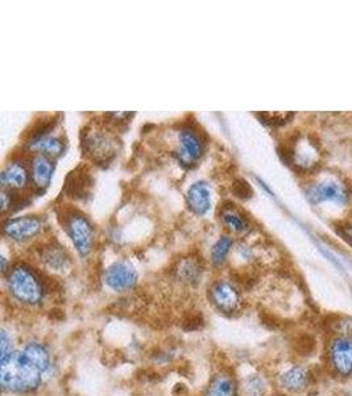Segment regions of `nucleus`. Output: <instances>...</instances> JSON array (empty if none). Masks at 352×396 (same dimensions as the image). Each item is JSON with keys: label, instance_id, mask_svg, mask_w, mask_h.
I'll use <instances>...</instances> for the list:
<instances>
[{"label": "nucleus", "instance_id": "1", "mask_svg": "<svg viewBox=\"0 0 352 396\" xmlns=\"http://www.w3.org/2000/svg\"><path fill=\"white\" fill-rule=\"evenodd\" d=\"M50 365L48 349L32 342L22 350L11 351L0 365V383L4 391L26 394L43 382Z\"/></svg>", "mask_w": 352, "mask_h": 396}, {"label": "nucleus", "instance_id": "23", "mask_svg": "<svg viewBox=\"0 0 352 396\" xmlns=\"http://www.w3.org/2000/svg\"><path fill=\"white\" fill-rule=\"evenodd\" d=\"M259 116H263L266 123L273 124V125H281L285 124L289 119L293 118V114H260Z\"/></svg>", "mask_w": 352, "mask_h": 396}, {"label": "nucleus", "instance_id": "7", "mask_svg": "<svg viewBox=\"0 0 352 396\" xmlns=\"http://www.w3.org/2000/svg\"><path fill=\"white\" fill-rule=\"evenodd\" d=\"M116 142L109 137L103 130H94L86 134L84 140V149L89 156L94 160L107 161L111 159L116 152Z\"/></svg>", "mask_w": 352, "mask_h": 396}, {"label": "nucleus", "instance_id": "2", "mask_svg": "<svg viewBox=\"0 0 352 396\" xmlns=\"http://www.w3.org/2000/svg\"><path fill=\"white\" fill-rule=\"evenodd\" d=\"M7 284L11 295L26 305H38L45 296L43 280L31 267L23 263L15 264L10 270Z\"/></svg>", "mask_w": 352, "mask_h": 396}, {"label": "nucleus", "instance_id": "19", "mask_svg": "<svg viewBox=\"0 0 352 396\" xmlns=\"http://www.w3.org/2000/svg\"><path fill=\"white\" fill-rule=\"evenodd\" d=\"M44 263L52 270H62L68 263V257L60 246H49L41 254Z\"/></svg>", "mask_w": 352, "mask_h": 396}, {"label": "nucleus", "instance_id": "20", "mask_svg": "<svg viewBox=\"0 0 352 396\" xmlns=\"http://www.w3.org/2000/svg\"><path fill=\"white\" fill-rule=\"evenodd\" d=\"M232 239L230 236H220L215 245L211 248V261L215 266H220L224 263L231 248H232Z\"/></svg>", "mask_w": 352, "mask_h": 396}, {"label": "nucleus", "instance_id": "25", "mask_svg": "<svg viewBox=\"0 0 352 396\" xmlns=\"http://www.w3.org/2000/svg\"><path fill=\"white\" fill-rule=\"evenodd\" d=\"M340 236H343L350 245L352 246V224L349 223V224H344L342 226L339 230Z\"/></svg>", "mask_w": 352, "mask_h": 396}, {"label": "nucleus", "instance_id": "26", "mask_svg": "<svg viewBox=\"0 0 352 396\" xmlns=\"http://www.w3.org/2000/svg\"><path fill=\"white\" fill-rule=\"evenodd\" d=\"M8 346V337H7V333L3 330L1 332V359L6 358L11 351L7 349Z\"/></svg>", "mask_w": 352, "mask_h": 396}, {"label": "nucleus", "instance_id": "14", "mask_svg": "<svg viewBox=\"0 0 352 396\" xmlns=\"http://www.w3.org/2000/svg\"><path fill=\"white\" fill-rule=\"evenodd\" d=\"M280 382L291 393H303L310 383V372L303 366H294L281 375Z\"/></svg>", "mask_w": 352, "mask_h": 396}, {"label": "nucleus", "instance_id": "16", "mask_svg": "<svg viewBox=\"0 0 352 396\" xmlns=\"http://www.w3.org/2000/svg\"><path fill=\"white\" fill-rule=\"evenodd\" d=\"M91 186V178L85 171L77 169L66 180V193L74 198H85Z\"/></svg>", "mask_w": 352, "mask_h": 396}, {"label": "nucleus", "instance_id": "18", "mask_svg": "<svg viewBox=\"0 0 352 396\" xmlns=\"http://www.w3.org/2000/svg\"><path fill=\"white\" fill-rule=\"evenodd\" d=\"M205 396H236V384L229 375H218L207 387Z\"/></svg>", "mask_w": 352, "mask_h": 396}, {"label": "nucleus", "instance_id": "4", "mask_svg": "<svg viewBox=\"0 0 352 396\" xmlns=\"http://www.w3.org/2000/svg\"><path fill=\"white\" fill-rule=\"evenodd\" d=\"M328 365L339 376L347 378L352 375V337L350 335H337L330 340L328 345Z\"/></svg>", "mask_w": 352, "mask_h": 396}, {"label": "nucleus", "instance_id": "9", "mask_svg": "<svg viewBox=\"0 0 352 396\" xmlns=\"http://www.w3.org/2000/svg\"><path fill=\"white\" fill-rule=\"evenodd\" d=\"M210 296L213 304L223 313H232L240 307L239 291L227 280H218L211 285Z\"/></svg>", "mask_w": 352, "mask_h": 396}, {"label": "nucleus", "instance_id": "21", "mask_svg": "<svg viewBox=\"0 0 352 396\" xmlns=\"http://www.w3.org/2000/svg\"><path fill=\"white\" fill-rule=\"evenodd\" d=\"M199 275H201L199 267L193 260H185L178 268V276L183 279V282H189V283L197 282Z\"/></svg>", "mask_w": 352, "mask_h": 396}, {"label": "nucleus", "instance_id": "12", "mask_svg": "<svg viewBox=\"0 0 352 396\" xmlns=\"http://www.w3.org/2000/svg\"><path fill=\"white\" fill-rule=\"evenodd\" d=\"M53 172H54V162L49 156L37 155L32 161L31 177L33 185L36 186L38 190H44L48 188Z\"/></svg>", "mask_w": 352, "mask_h": 396}, {"label": "nucleus", "instance_id": "10", "mask_svg": "<svg viewBox=\"0 0 352 396\" xmlns=\"http://www.w3.org/2000/svg\"><path fill=\"white\" fill-rule=\"evenodd\" d=\"M309 198L313 202H323V201H334V202H344L349 198L347 189L340 185L337 181H323L321 184L312 186L309 190Z\"/></svg>", "mask_w": 352, "mask_h": 396}, {"label": "nucleus", "instance_id": "11", "mask_svg": "<svg viewBox=\"0 0 352 396\" xmlns=\"http://www.w3.org/2000/svg\"><path fill=\"white\" fill-rule=\"evenodd\" d=\"M186 202L190 211L195 214H205L211 205V195L210 188L205 181H197L186 192Z\"/></svg>", "mask_w": 352, "mask_h": 396}, {"label": "nucleus", "instance_id": "13", "mask_svg": "<svg viewBox=\"0 0 352 396\" xmlns=\"http://www.w3.org/2000/svg\"><path fill=\"white\" fill-rule=\"evenodd\" d=\"M28 184V171L23 162L13 161L1 171V185L10 190L23 189Z\"/></svg>", "mask_w": 352, "mask_h": 396}, {"label": "nucleus", "instance_id": "22", "mask_svg": "<svg viewBox=\"0 0 352 396\" xmlns=\"http://www.w3.org/2000/svg\"><path fill=\"white\" fill-rule=\"evenodd\" d=\"M232 192L236 197L242 198V199H247V198L252 196V188L251 185L243 180V178H236L232 184Z\"/></svg>", "mask_w": 352, "mask_h": 396}, {"label": "nucleus", "instance_id": "15", "mask_svg": "<svg viewBox=\"0 0 352 396\" xmlns=\"http://www.w3.org/2000/svg\"><path fill=\"white\" fill-rule=\"evenodd\" d=\"M29 148L38 155H45L49 158H57L61 156L65 151V144L60 137H52V135H43V137L31 139L28 143Z\"/></svg>", "mask_w": 352, "mask_h": 396}, {"label": "nucleus", "instance_id": "6", "mask_svg": "<svg viewBox=\"0 0 352 396\" xmlns=\"http://www.w3.org/2000/svg\"><path fill=\"white\" fill-rule=\"evenodd\" d=\"M43 230V221L36 215H24L11 218L3 224V233L16 242L32 239Z\"/></svg>", "mask_w": 352, "mask_h": 396}, {"label": "nucleus", "instance_id": "24", "mask_svg": "<svg viewBox=\"0 0 352 396\" xmlns=\"http://www.w3.org/2000/svg\"><path fill=\"white\" fill-rule=\"evenodd\" d=\"M266 390L264 382L259 376H251L247 381V391L251 396H260Z\"/></svg>", "mask_w": 352, "mask_h": 396}, {"label": "nucleus", "instance_id": "5", "mask_svg": "<svg viewBox=\"0 0 352 396\" xmlns=\"http://www.w3.org/2000/svg\"><path fill=\"white\" fill-rule=\"evenodd\" d=\"M204 152V142L193 128L186 127L181 130L178 135V147L176 149V156L181 165L190 168L199 160Z\"/></svg>", "mask_w": 352, "mask_h": 396}, {"label": "nucleus", "instance_id": "3", "mask_svg": "<svg viewBox=\"0 0 352 396\" xmlns=\"http://www.w3.org/2000/svg\"><path fill=\"white\" fill-rule=\"evenodd\" d=\"M65 231L72 239L74 247L81 257H87L94 242V229L90 221L79 211H69L63 217Z\"/></svg>", "mask_w": 352, "mask_h": 396}, {"label": "nucleus", "instance_id": "17", "mask_svg": "<svg viewBox=\"0 0 352 396\" xmlns=\"http://www.w3.org/2000/svg\"><path fill=\"white\" fill-rule=\"evenodd\" d=\"M220 220L232 233L242 234V233H247L251 229L250 222L247 221L243 214H240L235 208H231V206H224L222 209Z\"/></svg>", "mask_w": 352, "mask_h": 396}, {"label": "nucleus", "instance_id": "8", "mask_svg": "<svg viewBox=\"0 0 352 396\" xmlns=\"http://www.w3.org/2000/svg\"><path fill=\"white\" fill-rule=\"evenodd\" d=\"M105 283L116 292L132 289L137 283V273L127 261H116L105 273Z\"/></svg>", "mask_w": 352, "mask_h": 396}]
</instances>
